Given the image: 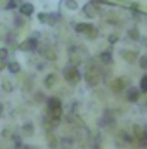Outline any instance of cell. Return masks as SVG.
I'll use <instances>...</instances> for the list:
<instances>
[{"mask_svg": "<svg viewBox=\"0 0 147 149\" xmlns=\"http://www.w3.org/2000/svg\"><path fill=\"white\" fill-rule=\"evenodd\" d=\"M54 111H62V106H61V101L59 99L50 97L49 102H47V113H54Z\"/></svg>", "mask_w": 147, "mask_h": 149, "instance_id": "obj_1", "label": "cell"}, {"mask_svg": "<svg viewBox=\"0 0 147 149\" xmlns=\"http://www.w3.org/2000/svg\"><path fill=\"white\" fill-rule=\"evenodd\" d=\"M64 73H66V80H68L69 83H78V81H80V73H78L74 68H66Z\"/></svg>", "mask_w": 147, "mask_h": 149, "instance_id": "obj_2", "label": "cell"}, {"mask_svg": "<svg viewBox=\"0 0 147 149\" xmlns=\"http://www.w3.org/2000/svg\"><path fill=\"white\" fill-rule=\"evenodd\" d=\"M139 97H140V90H139V88L130 87V88L126 90V99H128L130 102H137V101H139Z\"/></svg>", "mask_w": 147, "mask_h": 149, "instance_id": "obj_3", "label": "cell"}, {"mask_svg": "<svg viewBox=\"0 0 147 149\" xmlns=\"http://www.w3.org/2000/svg\"><path fill=\"white\" fill-rule=\"evenodd\" d=\"M121 56H123L125 59H128V63H133V61L137 59V54H135V52H130V50H123Z\"/></svg>", "mask_w": 147, "mask_h": 149, "instance_id": "obj_4", "label": "cell"}, {"mask_svg": "<svg viewBox=\"0 0 147 149\" xmlns=\"http://www.w3.org/2000/svg\"><path fill=\"white\" fill-rule=\"evenodd\" d=\"M54 83H55V74H49L47 78H45V87L47 88H50V87H54Z\"/></svg>", "mask_w": 147, "mask_h": 149, "instance_id": "obj_5", "label": "cell"}, {"mask_svg": "<svg viewBox=\"0 0 147 149\" xmlns=\"http://www.w3.org/2000/svg\"><path fill=\"white\" fill-rule=\"evenodd\" d=\"M76 30H78V31H92L94 26H92V24H78Z\"/></svg>", "mask_w": 147, "mask_h": 149, "instance_id": "obj_6", "label": "cell"}, {"mask_svg": "<svg viewBox=\"0 0 147 149\" xmlns=\"http://www.w3.org/2000/svg\"><path fill=\"white\" fill-rule=\"evenodd\" d=\"M19 70H21V66L17 63H9V71L10 73H19Z\"/></svg>", "mask_w": 147, "mask_h": 149, "instance_id": "obj_7", "label": "cell"}, {"mask_svg": "<svg viewBox=\"0 0 147 149\" xmlns=\"http://www.w3.org/2000/svg\"><path fill=\"white\" fill-rule=\"evenodd\" d=\"M23 130H24V134L33 135V123H24L23 125Z\"/></svg>", "mask_w": 147, "mask_h": 149, "instance_id": "obj_8", "label": "cell"}, {"mask_svg": "<svg viewBox=\"0 0 147 149\" xmlns=\"http://www.w3.org/2000/svg\"><path fill=\"white\" fill-rule=\"evenodd\" d=\"M101 59H102V63L109 64L111 61H112V56H111L109 52H104V54H101Z\"/></svg>", "mask_w": 147, "mask_h": 149, "instance_id": "obj_9", "label": "cell"}, {"mask_svg": "<svg viewBox=\"0 0 147 149\" xmlns=\"http://www.w3.org/2000/svg\"><path fill=\"white\" fill-rule=\"evenodd\" d=\"M33 45H35V42H33V40H28V42H24V43L21 45V49H23V50H31Z\"/></svg>", "mask_w": 147, "mask_h": 149, "instance_id": "obj_10", "label": "cell"}, {"mask_svg": "<svg viewBox=\"0 0 147 149\" xmlns=\"http://www.w3.org/2000/svg\"><path fill=\"white\" fill-rule=\"evenodd\" d=\"M140 92H147V74L140 80Z\"/></svg>", "mask_w": 147, "mask_h": 149, "instance_id": "obj_11", "label": "cell"}, {"mask_svg": "<svg viewBox=\"0 0 147 149\" xmlns=\"http://www.w3.org/2000/svg\"><path fill=\"white\" fill-rule=\"evenodd\" d=\"M21 10H23V14H31V12H33V7H31L30 3H26V5H24Z\"/></svg>", "mask_w": 147, "mask_h": 149, "instance_id": "obj_12", "label": "cell"}, {"mask_svg": "<svg viewBox=\"0 0 147 149\" xmlns=\"http://www.w3.org/2000/svg\"><path fill=\"white\" fill-rule=\"evenodd\" d=\"M140 68H144V70H147V56H144V57H140Z\"/></svg>", "mask_w": 147, "mask_h": 149, "instance_id": "obj_13", "label": "cell"}, {"mask_svg": "<svg viewBox=\"0 0 147 149\" xmlns=\"http://www.w3.org/2000/svg\"><path fill=\"white\" fill-rule=\"evenodd\" d=\"M130 38L139 40V31H137V30H130Z\"/></svg>", "mask_w": 147, "mask_h": 149, "instance_id": "obj_14", "label": "cell"}, {"mask_svg": "<svg viewBox=\"0 0 147 149\" xmlns=\"http://www.w3.org/2000/svg\"><path fill=\"white\" fill-rule=\"evenodd\" d=\"M66 5H68L69 9H76V2H74V0H66Z\"/></svg>", "mask_w": 147, "mask_h": 149, "instance_id": "obj_15", "label": "cell"}, {"mask_svg": "<svg viewBox=\"0 0 147 149\" xmlns=\"http://www.w3.org/2000/svg\"><path fill=\"white\" fill-rule=\"evenodd\" d=\"M7 57V49H0V61H3Z\"/></svg>", "mask_w": 147, "mask_h": 149, "instance_id": "obj_16", "label": "cell"}, {"mask_svg": "<svg viewBox=\"0 0 147 149\" xmlns=\"http://www.w3.org/2000/svg\"><path fill=\"white\" fill-rule=\"evenodd\" d=\"M3 87H5V90H7V92H10V90H12V87H10V83H9V81H5V83H3Z\"/></svg>", "mask_w": 147, "mask_h": 149, "instance_id": "obj_17", "label": "cell"}, {"mask_svg": "<svg viewBox=\"0 0 147 149\" xmlns=\"http://www.w3.org/2000/svg\"><path fill=\"white\" fill-rule=\"evenodd\" d=\"M3 66H5V63L2 61V63H0V70H3Z\"/></svg>", "mask_w": 147, "mask_h": 149, "instance_id": "obj_18", "label": "cell"}, {"mask_svg": "<svg viewBox=\"0 0 147 149\" xmlns=\"http://www.w3.org/2000/svg\"><path fill=\"white\" fill-rule=\"evenodd\" d=\"M21 149H30V148H28V146H23V148H21Z\"/></svg>", "mask_w": 147, "mask_h": 149, "instance_id": "obj_19", "label": "cell"}, {"mask_svg": "<svg viewBox=\"0 0 147 149\" xmlns=\"http://www.w3.org/2000/svg\"><path fill=\"white\" fill-rule=\"evenodd\" d=\"M146 106H147V101H146Z\"/></svg>", "mask_w": 147, "mask_h": 149, "instance_id": "obj_20", "label": "cell"}]
</instances>
